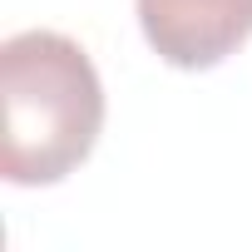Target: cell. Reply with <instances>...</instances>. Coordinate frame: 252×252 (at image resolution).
Here are the masks:
<instances>
[{"mask_svg": "<svg viewBox=\"0 0 252 252\" xmlns=\"http://www.w3.org/2000/svg\"><path fill=\"white\" fill-rule=\"evenodd\" d=\"M0 173L20 188L69 178L104 129L94 60L60 30H20L0 45Z\"/></svg>", "mask_w": 252, "mask_h": 252, "instance_id": "obj_1", "label": "cell"}, {"mask_svg": "<svg viewBox=\"0 0 252 252\" xmlns=\"http://www.w3.org/2000/svg\"><path fill=\"white\" fill-rule=\"evenodd\" d=\"M149 50L173 69H213L252 40V0H139Z\"/></svg>", "mask_w": 252, "mask_h": 252, "instance_id": "obj_2", "label": "cell"}]
</instances>
